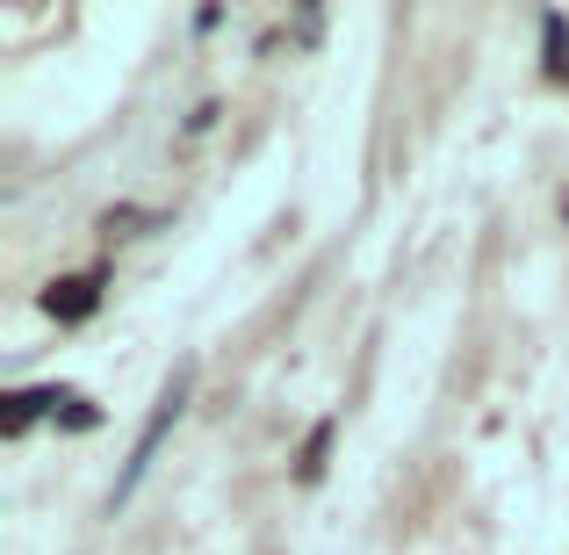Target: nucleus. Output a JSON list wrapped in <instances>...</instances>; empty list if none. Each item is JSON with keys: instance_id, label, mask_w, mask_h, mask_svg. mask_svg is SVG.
<instances>
[{"instance_id": "obj_4", "label": "nucleus", "mask_w": 569, "mask_h": 555, "mask_svg": "<svg viewBox=\"0 0 569 555\" xmlns=\"http://www.w3.org/2000/svg\"><path fill=\"white\" fill-rule=\"evenodd\" d=\"M66 397H72V389H14V397H8V412H0V433L14 440V433H29L43 412L58 418V404H66Z\"/></svg>"}, {"instance_id": "obj_6", "label": "nucleus", "mask_w": 569, "mask_h": 555, "mask_svg": "<svg viewBox=\"0 0 569 555\" xmlns=\"http://www.w3.org/2000/svg\"><path fill=\"white\" fill-rule=\"evenodd\" d=\"M58 426H66V433H94V426H101V404H94V397H80V389H72V397L58 404Z\"/></svg>"}, {"instance_id": "obj_5", "label": "nucleus", "mask_w": 569, "mask_h": 555, "mask_svg": "<svg viewBox=\"0 0 569 555\" xmlns=\"http://www.w3.org/2000/svg\"><path fill=\"white\" fill-rule=\"evenodd\" d=\"M541 72H548L556 87H569V14H562V8L541 14Z\"/></svg>"}, {"instance_id": "obj_3", "label": "nucleus", "mask_w": 569, "mask_h": 555, "mask_svg": "<svg viewBox=\"0 0 569 555\" xmlns=\"http://www.w3.org/2000/svg\"><path fill=\"white\" fill-rule=\"evenodd\" d=\"M332 440H339V418H318V426L303 433V447H296V484L318 490L325 469H332Z\"/></svg>"}, {"instance_id": "obj_7", "label": "nucleus", "mask_w": 569, "mask_h": 555, "mask_svg": "<svg viewBox=\"0 0 569 555\" xmlns=\"http://www.w3.org/2000/svg\"><path fill=\"white\" fill-rule=\"evenodd\" d=\"M217 116H223V109H217V101H202V109H194V116H188V138H202V130H209V123H217Z\"/></svg>"}, {"instance_id": "obj_1", "label": "nucleus", "mask_w": 569, "mask_h": 555, "mask_svg": "<svg viewBox=\"0 0 569 555\" xmlns=\"http://www.w3.org/2000/svg\"><path fill=\"white\" fill-rule=\"evenodd\" d=\"M188 389H194V368H173V383L159 389V404H152V418H144V433H138V447H130V462H123V476H116V490H109V513H123L130 498H138V484L152 476V462H159V447H167V433H173V418L188 412Z\"/></svg>"}, {"instance_id": "obj_2", "label": "nucleus", "mask_w": 569, "mask_h": 555, "mask_svg": "<svg viewBox=\"0 0 569 555\" xmlns=\"http://www.w3.org/2000/svg\"><path fill=\"white\" fill-rule=\"evenodd\" d=\"M101 289H109V275H101V267H87V275H58L51 289H43V318L87 325V318L101 310Z\"/></svg>"}]
</instances>
